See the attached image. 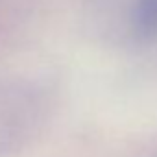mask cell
<instances>
[{
    "label": "cell",
    "instance_id": "6da1fadb",
    "mask_svg": "<svg viewBox=\"0 0 157 157\" xmlns=\"http://www.w3.org/2000/svg\"><path fill=\"white\" fill-rule=\"evenodd\" d=\"M135 33L142 39L157 37V0H139L133 13Z\"/></svg>",
    "mask_w": 157,
    "mask_h": 157
},
{
    "label": "cell",
    "instance_id": "7a4b0ae2",
    "mask_svg": "<svg viewBox=\"0 0 157 157\" xmlns=\"http://www.w3.org/2000/svg\"><path fill=\"white\" fill-rule=\"evenodd\" d=\"M155 157H157V155H155Z\"/></svg>",
    "mask_w": 157,
    "mask_h": 157
}]
</instances>
